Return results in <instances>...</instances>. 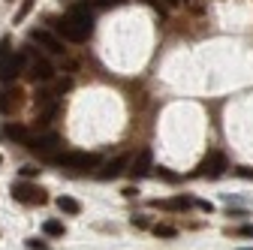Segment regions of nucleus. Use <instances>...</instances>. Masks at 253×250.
Here are the masks:
<instances>
[{
    "label": "nucleus",
    "mask_w": 253,
    "mask_h": 250,
    "mask_svg": "<svg viewBox=\"0 0 253 250\" xmlns=\"http://www.w3.org/2000/svg\"><path fill=\"white\" fill-rule=\"evenodd\" d=\"M51 163H54V166H60V169L87 172V169H93V166L100 163V157H97V154H87V151H67V154H54Z\"/></svg>",
    "instance_id": "nucleus-1"
},
{
    "label": "nucleus",
    "mask_w": 253,
    "mask_h": 250,
    "mask_svg": "<svg viewBox=\"0 0 253 250\" xmlns=\"http://www.w3.org/2000/svg\"><path fill=\"white\" fill-rule=\"evenodd\" d=\"M54 34L60 37V40H70V42H84L87 37H90V30L87 27H82V21L76 18V15H63V18H57L54 21Z\"/></svg>",
    "instance_id": "nucleus-2"
},
{
    "label": "nucleus",
    "mask_w": 253,
    "mask_h": 250,
    "mask_svg": "<svg viewBox=\"0 0 253 250\" xmlns=\"http://www.w3.org/2000/svg\"><path fill=\"white\" fill-rule=\"evenodd\" d=\"M24 76H27L30 82H51V79H54V67L48 64L45 57H40V54H34V51H27Z\"/></svg>",
    "instance_id": "nucleus-3"
},
{
    "label": "nucleus",
    "mask_w": 253,
    "mask_h": 250,
    "mask_svg": "<svg viewBox=\"0 0 253 250\" xmlns=\"http://www.w3.org/2000/svg\"><path fill=\"white\" fill-rule=\"evenodd\" d=\"M12 196H15V202H24V205H42V202L48 199L42 187H37V184H27V181H18V184H12Z\"/></svg>",
    "instance_id": "nucleus-4"
},
{
    "label": "nucleus",
    "mask_w": 253,
    "mask_h": 250,
    "mask_svg": "<svg viewBox=\"0 0 253 250\" xmlns=\"http://www.w3.org/2000/svg\"><path fill=\"white\" fill-rule=\"evenodd\" d=\"M30 42H37L40 48H45V51H51V54H63V40L54 34V30H45V27H34L30 30V37H27Z\"/></svg>",
    "instance_id": "nucleus-5"
},
{
    "label": "nucleus",
    "mask_w": 253,
    "mask_h": 250,
    "mask_svg": "<svg viewBox=\"0 0 253 250\" xmlns=\"http://www.w3.org/2000/svg\"><path fill=\"white\" fill-rule=\"evenodd\" d=\"M229 169V163H226V157H223V154H220V151H214V154H208V157L199 163V169H196V175L199 178H220V175H223Z\"/></svg>",
    "instance_id": "nucleus-6"
},
{
    "label": "nucleus",
    "mask_w": 253,
    "mask_h": 250,
    "mask_svg": "<svg viewBox=\"0 0 253 250\" xmlns=\"http://www.w3.org/2000/svg\"><path fill=\"white\" fill-rule=\"evenodd\" d=\"M24 64H27V51H15V54L0 57V79H3V82H12L15 76L24 73Z\"/></svg>",
    "instance_id": "nucleus-7"
},
{
    "label": "nucleus",
    "mask_w": 253,
    "mask_h": 250,
    "mask_svg": "<svg viewBox=\"0 0 253 250\" xmlns=\"http://www.w3.org/2000/svg\"><path fill=\"white\" fill-rule=\"evenodd\" d=\"M34 154H40V157H51V154L60 148V136L57 133H42V136H30L24 142Z\"/></svg>",
    "instance_id": "nucleus-8"
},
{
    "label": "nucleus",
    "mask_w": 253,
    "mask_h": 250,
    "mask_svg": "<svg viewBox=\"0 0 253 250\" xmlns=\"http://www.w3.org/2000/svg\"><path fill=\"white\" fill-rule=\"evenodd\" d=\"M126 166H130V169H126V172H130V178H145V175H151V169H154V154H151V148H142Z\"/></svg>",
    "instance_id": "nucleus-9"
},
{
    "label": "nucleus",
    "mask_w": 253,
    "mask_h": 250,
    "mask_svg": "<svg viewBox=\"0 0 253 250\" xmlns=\"http://www.w3.org/2000/svg\"><path fill=\"white\" fill-rule=\"evenodd\" d=\"M126 163H130L126 157H115V160H109V163L100 169V178H103V181H112V178H118V175L126 169Z\"/></svg>",
    "instance_id": "nucleus-10"
},
{
    "label": "nucleus",
    "mask_w": 253,
    "mask_h": 250,
    "mask_svg": "<svg viewBox=\"0 0 253 250\" xmlns=\"http://www.w3.org/2000/svg\"><path fill=\"white\" fill-rule=\"evenodd\" d=\"M18 103H21V90L18 87H9V90H3L0 93V112H12V109H18Z\"/></svg>",
    "instance_id": "nucleus-11"
},
{
    "label": "nucleus",
    "mask_w": 253,
    "mask_h": 250,
    "mask_svg": "<svg viewBox=\"0 0 253 250\" xmlns=\"http://www.w3.org/2000/svg\"><path fill=\"white\" fill-rule=\"evenodd\" d=\"M160 208H169V211H187L190 205H193V199L190 196H175V199H166V202H157Z\"/></svg>",
    "instance_id": "nucleus-12"
},
{
    "label": "nucleus",
    "mask_w": 253,
    "mask_h": 250,
    "mask_svg": "<svg viewBox=\"0 0 253 250\" xmlns=\"http://www.w3.org/2000/svg\"><path fill=\"white\" fill-rule=\"evenodd\" d=\"M3 133L9 136V139H15V142H27L30 139V133H27V127H21V124H6V127H3Z\"/></svg>",
    "instance_id": "nucleus-13"
},
{
    "label": "nucleus",
    "mask_w": 253,
    "mask_h": 250,
    "mask_svg": "<svg viewBox=\"0 0 253 250\" xmlns=\"http://www.w3.org/2000/svg\"><path fill=\"white\" fill-rule=\"evenodd\" d=\"M57 208H60L63 214H79V211H82V202L73 199V196H60V199H57Z\"/></svg>",
    "instance_id": "nucleus-14"
},
{
    "label": "nucleus",
    "mask_w": 253,
    "mask_h": 250,
    "mask_svg": "<svg viewBox=\"0 0 253 250\" xmlns=\"http://www.w3.org/2000/svg\"><path fill=\"white\" fill-rule=\"evenodd\" d=\"M154 235H157V238H175V235H178V229H175V226H169V223H157V226H154Z\"/></svg>",
    "instance_id": "nucleus-15"
},
{
    "label": "nucleus",
    "mask_w": 253,
    "mask_h": 250,
    "mask_svg": "<svg viewBox=\"0 0 253 250\" xmlns=\"http://www.w3.org/2000/svg\"><path fill=\"white\" fill-rule=\"evenodd\" d=\"M42 229H45V235H51V238H60V235H63V223H60V220H45Z\"/></svg>",
    "instance_id": "nucleus-16"
},
{
    "label": "nucleus",
    "mask_w": 253,
    "mask_h": 250,
    "mask_svg": "<svg viewBox=\"0 0 253 250\" xmlns=\"http://www.w3.org/2000/svg\"><path fill=\"white\" fill-rule=\"evenodd\" d=\"M34 3H37V0H21V6L15 9V21H24L30 15V9H34Z\"/></svg>",
    "instance_id": "nucleus-17"
},
{
    "label": "nucleus",
    "mask_w": 253,
    "mask_h": 250,
    "mask_svg": "<svg viewBox=\"0 0 253 250\" xmlns=\"http://www.w3.org/2000/svg\"><path fill=\"white\" fill-rule=\"evenodd\" d=\"M90 3L97 6V9H112V6H118V3H121V0H90Z\"/></svg>",
    "instance_id": "nucleus-18"
},
{
    "label": "nucleus",
    "mask_w": 253,
    "mask_h": 250,
    "mask_svg": "<svg viewBox=\"0 0 253 250\" xmlns=\"http://www.w3.org/2000/svg\"><path fill=\"white\" fill-rule=\"evenodd\" d=\"M235 235H241V238H253V226H250V223H247V226H238Z\"/></svg>",
    "instance_id": "nucleus-19"
},
{
    "label": "nucleus",
    "mask_w": 253,
    "mask_h": 250,
    "mask_svg": "<svg viewBox=\"0 0 253 250\" xmlns=\"http://www.w3.org/2000/svg\"><path fill=\"white\" fill-rule=\"evenodd\" d=\"M27 247H30V250H48V244H42L40 238H30V241H27Z\"/></svg>",
    "instance_id": "nucleus-20"
},
{
    "label": "nucleus",
    "mask_w": 253,
    "mask_h": 250,
    "mask_svg": "<svg viewBox=\"0 0 253 250\" xmlns=\"http://www.w3.org/2000/svg\"><path fill=\"white\" fill-rule=\"evenodd\" d=\"M18 172H21V175H24V178H34V175H37V172H40V169H37V166H21V169H18Z\"/></svg>",
    "instance_id": "nucleus-21"
},
{
    "label": "nucleus",
    "mask_w": 253,
    "mask_h": 250,
    "mask_svg": "<svg viewBox=\"0 0 253 250\" xmlns=\"http://www.w3.org/2000/svg\"><path fill=\"white\" fill-rule=\"evenodd\" d=\"M133 226L136 229H148V217H133Z\"/></svg>",
    "instance_id": "nucleus-22"
},
{
    "label": "nucleus",
    "mask_w": 253,
    "mask_h": 250,
    "mask_svg": "<svg viewBox=\"0 0 253 250\" xmlns=\"http://www.w3.org/2000/svg\"><path fill=\"white\" fill-rule=\"evenodd\" d=\"M157 175H160L163 181H178V175H172V172H166V169H157Z\"/></svg>",
    "instance_id": "nucleus-23"
},
{
    "label": "nucleus",
    "mask_w": 253,
    "mask_h": 250,
    "mask_svg": "<svg viewBox=\"0 0 253 250\" xmlns=\"http://www.w3.org/2000/svg\"><path fill=\"white\" fill-rule=\"evenodd\" d=\"M9 54V40L3 37V40H0V57H6Z\"/></svg>",
    "instance_id": "nucleus-24"
},
{
    "label": "nucleus",
    "mask_w": 253,
    "mask_h": 250,
    "mask_svg": "<svg viewBox=\"0 0 253 250\" xmlns=\"http://www.w3.org/2000/svg\"><path fill=\"white\" fill-rule=\"evenodd\" d=\"M193 205H199V208H202V211H208V214L214 211V205H211V202H205V199H199V202H193Z\"/></svg>",
    "instance_id": "nucleus-25"
},
{
    "label": "nucleus",
    "mask_w": 253,
    "mask_h": 250,
    "mask_svg": "<svg viewBox=\"0 0 253 250\" xmlns=\"http://www.w3.org/2000/svg\"><path fill=\"white\" fill-rule=\"evenodd\" d=\"M166 3H169V6H178V3H181V0H166Z\"/></svg>",
    "instance_id": "nucleus-26"
},
{
    "label": "nucleus",
    "mask_w": 253,
    "mask_h": 250,
    "mask_svg": "<svg viewBox=\"0 0 253 250\" xmlns=\"http://www.w3.org/2000/svg\"><path fill=\"white\" fill-rule=\"evenodd\" d=\"M0 160H3V157H0Z\"/></svg>",
    "instance_id": "nucleus-27"
}]
</instances>
